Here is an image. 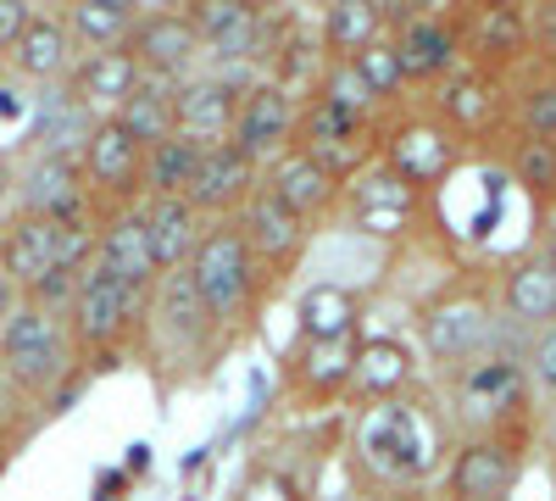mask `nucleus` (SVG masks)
I'll use <instances>...</instances> for the list:
<instances>
[{
  "label": "nucleus",
  "mask_w": 556,
  "mask_h": 501,
  "mask_svg": "<svg viewBox=\"0 0 556 501\" xmlns=\"http://www.w3.org/2000/svg\"><path fill=\"white\" fill-rule=\"evenodd\" d=\"M235 112H240V89L228 78H190L173 89V134H184V140L217 146L223 134H235Z\"/></svg>",
  "instance_id": "6e6552de"
},
{
  "label": "nucleus",
  "mask_w": 556,
  "mask_h": 501,
  "mask_svg": "<svg viewBox=\"0 0 556 501\" xmlns=\"http://www.w3.org/2000/svg\"><path fill=\"white\" fill-rule=\"evenodd\" d=\"M290 128H295V101H290V89L285 84H256L251 96L240 101V112H235V146L251 167L262 162V156H273L278 146L290 140Z\"/></svg>",
  "instance_id": "423d86ee"
},
{
  "label": "nucleus",
  "mask_w": 556,
  "mask_h": 501,
  "mask_svg": "<svg viewBox=\"0 0 556 501\" xmlns=\"http://www.w3.org/2000/svg\"><path fill=\"white\" fill-rule=\"evenodd\" d=\"M7 406H12V396H7V379H0V418H7Z\"/></svg>",
  "instance_id": "c03bdc74"
},
{
  "label": "nucleus",
  "mask_w": 556,
  "mask_h": 501,
  "mask_svg": "<svg viewBox=\"0 0 556 501\" xmlns=\"http://www.w3.org/2000/svg\"><path fill=\"white\" fill-rule=\"evenodd\" d=\"M484 45H490V51H518V45H523V17L518 12H506V7H495L490 17H484Z\"/></svg>",
  "instance_id": "e433bc0d"
},
{
  "label": "nucleus",
  "mask_w": 556,
  "mask_h": 501,
  "mask_svg": "<svg viewBox=\"0 0 556 501\" xmlns=\"http://www.w3.org/2000/svg\"><path fill=\"white\" fill-rule=\"evenodd\" d=\"M513 490V458L501 446H468L456 458V496L462 501H501Z\"/></svg>",
  "instance_id": "b1692460"
},
{
  "label": "nucleus",
  "mask_w": 556,
  "mask_h": 501,
  "mask_svg": "<svg viewBox=\"0 0 556 501\" xmlns=\"http://www.w3.org/2000/svg\"><path fill=\"white\" fill-rule=\"evenodd\" d=\"M12 190H17L23 217H56L62 223V217L84 212V167L67 156H34L12 178Z\"/></svg>",
  "instance_id": "0eeeda50"
},
{
  "label": "nucleus",
  "mask_w": 556,
  "mask_h": 501,
  "mask_svg": "<svg viewBox=\"0 0 556 501\" xmlns=\"http://www.w3.org/2000/svg\"><path fill=\"white\" fill-rule=\"evenodd\" d=\"M424 335H429V351L445 356V362L473 356V351L490 340V312H484L479 301H445V306L429 312Z\"/></svg>",
  "instance_id": "412c9836"
},
{
  "label": "nucleus",
  "mask_w": 556,
  "mask_h": 501,
  "mask_svg": "<svg viewBox=\"0 0 556 501\" xmlns=\"http://www.w3.org/2000/svg\"><path fill=\"white\" fill-rule=\"evenodd\" d=\"M545 34L556 39V7H545Z\"/></svg>",
  "instance_id": "79ce46f5"
},
{
  "label": "nucleus",
  "mask_w": 556,
  "mask_h": 501,
  "mask_svg": "<svg viewBox=\"0 0 556 501\" xmlns=\"http://www.w3.org/2000/svg\"><path fill=\"white\" fill-rule=\"evenodd\" d=\"M96 262L106 273H117L123 285L146 290L156 279V251H151V235H146V217L139 212H123L101 229V246H96Z\"/></svg>",
  "instance_id": "ddd939ff"
},
{
  "label": "nucleus",
  "mask_w": 556,
  "mask_h": 501,
  "mask_svg": "<svg viewBox=\"0 0 556 501\" xmlns=\"http://www.w3.org/2000/svg\"><path fill=\"white\" fill-rule=\"evenodd\" d=\"M156 317H162V335L178 346V351H195L206 335H212V317L190 285V273H162V290H156Z\"/></svg>",
  "instance_id": "aec40b11"
},
{
  "label": "nucleus",
  "mask_w": 556,
  "mask_h": 501,
  "mask_svg": "<svg viewBox=\"0 0 556 501\" xmlns=\"http://www.w3.org/2000/svg\"><path fill=\"white\" fill-rule=\"evenodd\" d=\"M267 190L285 201L290 212H323L334 201V167H323L312 151H290V156H278L273 162V178H267Z\"/></svg>",
  "instance_id": "6ab92c4d"
},
{
  "label": "nucleus",
  "mask_w": 556,
  "mask_h": 501,
  "mask_svg": "<svg viewBox=\"0 0 556 501\" xmlns=\"http://www.w3.org/2000/svg\"><path fill=\"white\" fill-rule=\"evenodd\" d=\"M201 140H184V134H167V140L146 146V162H139V178H146L151 201H167V196H184L190 178L201 167Z\"/></svg>",
  "instance_id": "4be33fe9"
},
{
  "label": "nucleus",
  "mask_w": 556,
  "mask_h": 501,
  "mask_svg": "<svg viewBox=\"0 0 556 501\" xmlns=\"http://www.w3.org/2000/svg\"><path fill=\"white\" fill-rule=\"evenodd\" d=\"M62 23H67L73 45L84 39L89 51H117V45L128 39V28H134V7L128 0H84V7H73Z\"/></svg>",
  "instance_id": "393cba45"
},
{
  "label": "nucleus",
  "mask_w": 556,
  "mask_h": 501,
  "mask_svg": "<svg viewBox=\"0 0 556 501\" xmlns=\"http://www.w3.org/2000/svg\"><path fill=\"white\" fill-rule=\"evenodd\" d=\"M301 317H306V335H312V340H345L356 306H351V296H345V290L317 285V290L301 301Z\"/></svg>",
  "instance_id": "c756f323"
},
{
  "label": "nucleus",
  "mask_w": 556,
  "mask_h": 501,
  "mask_svg": "<svg viewBox=\"0 0 556 501\" xmlns=\"http://www.w3.org/2000/svg\"><path fill=\"white\" fill-rule=\"evenodd\" d=\"M351 67H356V78L367 84V96H390V89L406 78V73H401V57H395V45H379V39L367 45V51H356Z\"/></svg>",
  "instance_id": "72a5a7b5"
},
{
  "label": "nucleus",
  "mask_w": 556,
  "mask_h": 501,
  "mask_svg": "<svg viewBox=\"0 0 556 501\" xmlns=\"http://www.w3.org/2000/svg\"><path fill=\"white\" fill-rule=\"evenodd\" d=\"M12 62H17V73H28V78H39V84L67 78V73H73V62H78L67 23H62V17H39V12H34V17H28V28L17 34V45H12Z\"/></svg>",
  "instance_id": "f3484780"
},
{
  "label": "nucleus",
  "mask_w": 556,
  "mask_h": 501,
  "mask_svg": "<svg viewBox=\"0 0 556 501\" xmlns=\"http://www.w3.org/2000/svg\"><path fill=\"white\" fill-rule=\"evenodd\" d=\"M251 196V162L217 140L201 151V167L190 178V190H184V201H190V212H223V206H240Z\"/></svg>",
  "instance_id": "1a4fd4ad"
},
{
  "label": "nucleus",
  "mask_w": 556,
  "mask_h": 501,
  "mask_svg": "<svg viewBox=\"0 0 556 501\" xmlns=\"http://www.w3.org/2000/svg\"><path fill=\"white\" fill-rule=\"evenodd\" d=\"M139 312V290L123 285L117 273H106L101 262L78 267V290H73V329L84 346H106L128 329V317Z\"/></svg>",
  "instance_id": "20e7f679"
},
{
  "label": "nucleus",
  "mask_w": 556,
  "mask_h": 501,
  "mask_svg": "<svg viewBox=\"0 0 556 501\" xmlns=\"http://www.w3.org/2000/svg\"><path fill=\"white\" fill-rule=\"evenodd\" d=\"M551 117H556V107H551Z\"/></svg>",
  "instance_id": "a18cd8bd"
},
{
  "label": "nucleus",
  "mask_w": 556,
  "mask_h": 501,
  "mask_svg": "<svg viewBox=\"0 0 556 501\" xmlns=\"http://www.w3.org/2000/svg\"><path fill=\"white\" fill-rule=\"evenodd\" d=\"M540 262H545V267L556 273V229H551V246H545V256H540Z\"/></svg>",
  "instance_id": "a19ab883"
},
{
  "label": "nucleus",
  "mask_w": 556,
  "mask_h": 501,
  "mask_svg": "<svg viewBox=\"0 0 556 501\" xmlns=\"http://www.w3.org/2000/svg\"><path fill=\"white\" fill-rule=\"evenodd\" d=\"M356 134H362V112H340L329 101H317V112H312V156L317 162H329V151L351 146Z\"/></svg>",
  "instance_id": "7c9ffc66"
},
{
  "label": "nucleus",
  "mask_w": 556,
  "mask_h": 501,
  "mask_svg": "<svg viewBox=\"0 0 556 501\" xmlns=\"http://www.w3.org/2000/svg\"><path fill=\"white\" fill-rule=\"evenodd\" d=\"M139 217H146V235H151V251H156V273L190 267V256H195V246H201V223H195L190 201L167 196V201H151Z\"/></svg>",
  "instance_id": "a211bd4d"
},
{
  "label": "nucleus",
  "mask_w": 556,
  "mask_h": 501,
  "mask_svg": "<svg viewBox=\"0 0 556 501\" xmlns=\"http://www.w3.org/2000/svg\"><path fill=\"white\" fill-rule=\"evenodd\" d=\"M240 240H245L251 251H262L267 262H285V256H295V251H301V240H306V217H301V212H290L285 201H278V196L262 185V190H251V196H245Z\"/></svg>",
  "instance_id": "9d476101"
},
{
  "label": "nucleus",
  "mask_w": 556,
  "mask_h": 501,
  "mask_svg": "<svg viewBox=\"0 0 556 501\" xmlns=\"http://www.w3.org/2000/svg\"><path fill=\"white\" fill-rule=\"evenodd\" d=\"M28 7H17V0H0V51H12V45H17V34L28 28Z\"/></svg>",
  "instance_id": "4c0bfd02"
},
{
  "label": "nucleus",
  "mask_w": 556,
  "mask_h": 501,
  "mask_svg": "<svg viewBox=\"0 0 556 501\" xmlns=\"http://www.w3.org/2000/svg\"><path fill=\"white\" fill-rule=\"evenodd\" d=\"M139 78H146V73L134 67V57L123 51V45H117V51H89V57L73 62V73H67V96L84 101L89 112H96V107H112V112H117V107L134 96Z\"/></svg>",
  "instance_id": "9b49d317"
},
{
  "label": "nucleus",
  "mask_w": 556,
  "mask_h": 501,
  "mask_svg": "<svg viewBox=\"0 0 556 501\" xmlns=\"http://www.w3.org/2000/svg\"><path fill=\"white\" fill-rule=\"evenodd\" d=\"M506 306H513V317H523V324L556 317V273L545 262H518L506 273Z\"/></svg>",
  "instance_id": "bb28decb"
},
{
  "label": "nucleus",
  "mask_w": 556,
  "mask_h": 501,
  "mask_svg": "<svg viewBox=\"0 0 556 501\" xmlns=\"http://www.w3.org/2000/svg\"><path fill=\"white\" fill-rule=\"evenodd\" d=\"M451 112H462V117H479V112H484L473 78H456V84H451Z\"/></svg>",
  "instance_id": "ea45409f"
},
{
  "label": "nucleus",
  "mask_w": 556,
  "mask_h": 501,
  "mask_svg": "<svg viewBox=\"0 0 556 501\" xmlns=\"http://www.w3.org/2000/svg\"><path fill=\"white\" fill-rule=\"evenodd\" d=\"M395 57H401V73H445V67H451V57H456V39H451V28H445V23L417 17V23H406V28H401Z\"/></svg>",
  "instance_id": "a878e982"
},
{
  "label": "nucleus",
  "mask_w": 556,
  "mask_h": 501,
  "mask_svg": "<svg viewBox=\"0 0 556 501\" xmlns=\"http://www.w3.org/2000/svg\"><path fill=\"white\" fill-rule=\"evenodd\" d=\"M89 256V229L84 217H17L7 235H0V273L17 285L34 290L45 273H62V267H84Z\"/></svg>",
  "instance_id": "f257e3e1"
},
{
  "label": "nucleus",
  "mask_w": 556,
  "mask_h": 501,
  "mask_svg": "<svg viewBox=\"0 0 556 501\" xmlns=\"http://www.w3.org/2000/svg\"><path fill=\"white\" fill-rule=\"evenodd\" d=\"M406 212V190H401V178L379 173V178H367V185L356 190V217L362 223H401Z\"/></svg>",
  "instance_id": "473e14b6"
},
{
  "label": "nucleus",
  "mask_w": 556,
  "mask_h": 501,
  "mask_svg": "<svg viewBox=\"0 0 556 501\" xmlns=\"http://www.w3.org/2000/svg\"><path fill=\"white\" fill-rule=\"evenodd\" d=\"M190 28H195V39H201V51L206 57H217V62H245V57H256L262 51V17L251 12V7H201L195 17H190Z\"/></svg>",
  "instance_id": "4468645a"
},
{
  "label": "nucleus",
  "mask_w": 556,
  "mask_h": 501,
  "mask_svg": "<svg viewBox=\"0 0 556 501\" xmlns=\"http://www.w3.org/2000/svg\"><path fill=\"white\" fill-rule=\"evenodd\" d=\"M7 190H12V173H7V167H0V201H7Z\"/></svg>",
  "instance_id": "37998d69"
},
{
  "label": "nucleus",
  "mask_w": 556,
  "mask_h": 501,
  "mask_svg": "<svg viewBox=\"0 0 556 501\" xmlns=\"http://www.w3.org/2000/svg\"><path fill=\"white\" fill-rule=\"evenodd\" d=\"M362 446L379 468H395V474H412V468L429 463V440L417 429L412 406H384V413H374L362 429Z\"/></svg>",
  "instance_id": "f8f14e48"
},
{
  "label": "nucleus",
  "mask_w": 556,
  "mask_h": 501,
  "mask_svg": "<svg viewBox=\"0 0 556 501\" xmlns=\"http://www.w3.org/2000/svg\"><path fill=\"white\" fill-rule=\"evenodd\" d=\"M534 374L556 390V324H551V329L540 335V346H534Z\"/></svg>",
  "instance_id": "58836bf2"
},
{
  "label": "nucleus",
  "mask_w": 556,
  "mask_h": 501,
  "mask_svg": "<svg viewBox=\"0 0 556 501\" xmlns=\"http://www.w3.org/2000/svg\"><path fill=\"white\" fill-rule=\"evenodd\" d=\"M0 362L28 390H45L67 374V324L62 312H45L34 301H17V312L0 324Z\"/></svg>",
  "instance_id": "f03ea898"
},
{
  "label": "nucleus",
  "mask_w": 556,
  "mask_h": 501,
  "mask_svg": "<svg viewBox=\"0 0 556 501\" xmlns=\"http://www.w3.org/2000/svg\"><path fill=\"white\" fill-rule=\"evenodd\" d=\"M96 112H89L84 101H73L67 89H45L39 96V128H34V140H39V156H67L78 162L84 146H89V134H96Z\"/></svg>",
  "instance_id": "2eb2a0df"
},
{
  "label": "nucleus",
  "mask_w": 556,
  "mask_h": 501,
  "mask_svg": "<svg viewBox=\"0 0 556 501\" xmlns=\"http://www.w3.org/2000/svg\"><path fill=\"white\" fill-rule=\"evenodd\" d=\"M518 178L523 185H556V146L551 140H523V151H518Z\"/></svg>",
  "instance_id": "c9c22d12"
},
{
  "label": "nucleus",
  "mask_w": 556,
  "mask_h": 501,
  "mask_svg": "<svg viewBox=\"0 0 556 501\" xmlns=\"http://www.w3.org/2000/svg\"><path fill=\"white\" fill-rule=\"evenodd\" d=\"M323 101L340 107V112H362V107H367V84L356 78V67H351V62H340L329 78H323Z\"/></svg>",
  "instance_id": "f704fd0d"
},
{
  "label": "nucleus",
  "mask_w": 556,
  "mask_h": 501,
  "mask_svg": "<svg viewBox=\"0 0 556 501\" xmlns=\"http://www.w3.org/2000/svg\"><path fill=\"white\" fill-rule=\"evenodd\" d=\"M123 51L134 57V67L146 73V78H162L167 84V78H178L184 67L201 57V39H195L190 17H178V12H146V17H134Z\"/></svg>",
  "instance_id": "39448f33"
},
{
  "label": "nucleus",
  "mask_w": 556,
  "mask_h": 501,
  "mask_svg": "<svg viewBox=\"0 0 556 501\" xmlns=\"http://www.w3.org/2000/svg\"><path fill=\"white\" fill-rule=\"evenodd\" d=\"M139 162H146V146H139L134 134L106 112V117L96 123V134H89V146H84V167H89V178L123 196V190H134Z\"/></svg>",
  "instance_id": "dca6fc26"
},
{
  "label": "nucleus",
  "mask_w": 556,
  "mask_h": 501,
  "mask_svg": "<svg viewBox=\"0 0 556 501\" xmlns=\"http://www.w3.org/2000/svg\"><path fill=\"white\" fill-rule=\"evenodd\" d=\"M356 385L362 390H390V385H401L406 379V351L401 346H390V340H374L362 356H356Z\"/></svg>",
  "instance_id": "2f4dec72"
},
{
  "label": "nucleus",
  "mask_w": 556,
  "mask_h": 501,
  "mask_svg": "<svg viewBox=\"0 0 556 501\" xmlns=\"http://www.w3.org/2000/svg\"><path fill=\"white\" fill-rule=\"evenodd\" d=\"M184 273H190V285H195L212 324L240 317L245 301H251V285H256V262H251V246L240 240V229L201 235V246H195V256H190Z\"/></svg>",
  "instance_id": "7ed1b4c3"
},
{
  "label": "nucleus",
  "mask_w": 556,
  "mask_h": 501,
  "mask_svg": "<svg viewBox=\"0 0 556 501\" xmlns=\"http://www.w3.org/2000/svg\"><path fill=\"white\" fill-rule=\"evenodd\" d=\"M445 162H451L445 134H429V128H406V134H395V167H401V185H424V178H434Z\"/></svg>",
  "instance_id": "cd10ccee"
},
{
  "label": "nucleus",
  "mask_w": 556,
  "mask_h": 501,
  "mask_svg": "<svg viewBox=\"0 0 556 501\" xmlns=\"http://www.w3.org/2000/svg\"><path fill=\"white\" fill-rule=\"evenodd\" d=\"M379 23H384V12L379 7H329V23H323V39L340 51V62H351L356 51H367V45L379 39Z\"/></svg>",
  "instance_id": "c85d7f7f"
},
{
  "label": "nucleus",
  "mask_w": 556,
  "mask_h": 501,
  "mask_svg": "<svg viewBox=\"0 0 556 501\" xmlns=\"http://www.w3.org/2000/svg\"><path fill=\"white\" fill-rule=\"evenodd\" d=\"M139 146H156V140H167L173 134V89L162 84V78H139L134 84V96L112 112Z\"/></svg>",
  "instance_id": "5701e85b"
}]
</instances>
